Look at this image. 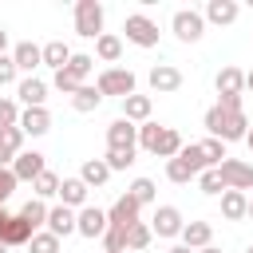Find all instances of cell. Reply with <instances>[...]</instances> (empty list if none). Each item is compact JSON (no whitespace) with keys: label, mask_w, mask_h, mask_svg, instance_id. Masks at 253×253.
<instances>
[{"label":"cell","mask_w":253,"mask_h":253,"mask_svg":"<svg viewBox=\"0 0 253 253\" xmlns=\"http://www.w3.org/2000/svg\"><path fill=\"white\" fill-rule=\"evenodd\" d=\"M202 123H206L210 138H217V142H237V138L249 134V119H245V111H221L217 103L206 111Z\"/></svg>","instance_id":"obj_1"},{"label":"cell","mask_w":253,"mask_h":253,"mask_svg":"<svg viewBox=\"0 0 253 253\" xmlns=\"http://www.w3.org/2000/svg\"><path fill=\"white\" fill-rule=\"evenodd\" d=\"M75 32L83 40L103 36V4L99 0H75Z\"/></svg>","instance_id":"obj_2"},{"label":"cell","mask_w":253,"mask_h":253,"mask_svg":"<svg viewBox=\"0 0 253 253\" xmlns=\"http://www.w3.org/2000/svg\"><path fill=\"white\" fill-rule=\"evenodd\" d=\"M95 87H99V95L126 99V95H134V71L130 67H103L99 79H95Z\"/></svg>","instance_id":"obj_3"},{"label":"cell","mask_w":253,"mask_h":253,"mask_svg":"<svg viewBox=\"0 0 253 253\" xmlns=\"http://www.w3.org/2000/svg\"><path fill=\"white\" fill-rule=\"evenodd\" d=\"M123 32H126V40H130L134 47H154V43H158V24H154L146 12H130V16L123 20Z\"/></svg>","instance_id":"obj_4"},{"label":"cell","mask_w":253,"mask_h":253,"mask_svg":"<svg viewBox=\"0 0 253 253\" xmlns=\"http://www.w3.org/2000/svg\"><path fill=\"white\" fill-rule=\"evenodd\" d=\"M170 28H174V36H178L182 43H198V40L206 36V20H202V12H194V8H178L174 20H170Z\"/></svg>","instance_id":"obj_5"},{"label":"cell","mask_w":253,"mask_h":253,"mask_svg":"<svg viewBox=\"0 0 253 253\" xmlns=\"http://www.w3.org/2000/svg\"><path fill=\"white\" fill-rule=\"evenodd\" d=\"M217 174H221V182H225V190H253V166L249 162H241V158H225L221 166H217Z\"/></svg>","instance_id":"obj_6"},{"label":"cell","mask_w":253,"mask_h":253,"mask_svg":"<svg viewBox=\"0 0 253 253\" xmlns=\"http://www.w3.org/2000/svg\"><path fill=\"white\" fill-rule=\"evenodd\" d=\"M146 83H150L154 95H174V91L182 87V71H178L174 63H154L150 75H146Z\"/></svg>","instance_id":"obj_7"},{"label":"cell","mask_w":253,"mask_h":253,"mask_svg":"<svg viewBox=\"0 0 253 253\" xmlns=\"http://www.w3.org/2000/svg\"><path fill=\"white\" fill-rule=\"evenodd\" d=\"M75 233L79 237H103L107 233V210H99V206L75 210Z\"/></svg>","instance_id":"obj_8"},{"label":"cell","mask_w":253,"mask_h":253,"mask_svg":"<svg viewBox=\"0 0 253 253\" xmlns=\"http://www.w3.org/2000/svg\"><path fill=\"white\" fill-rule=\"evenodd\" d=\"M182 210L178 206H158L154 210V221H150V233L154 237H182Z\"/></svg>","instance_id":"obj_9"},{"label":"cell","mask_w":253,"mask_h":253,"mask_svg":"<svg viewBox=\"0 0 253 253\" xmlns=\"http://www.w3.org/2000/svg\"><path fill=\"white\" fill-rule=\"evenodd\" d=\"M12 174H16V182H36L47 166H43V154L40 150H20L16 158H12V166H8Z\"/></svg>","instance_id":"obj_10"},{"label":"cell","mask_w":253,"mask_h":253,"mask_svg":"<svg viewBox=\"0 0 253 253\" xmlns=\"http://www.w3.org/2000/svg\"><path fill=\"white\" fill-rule=\"evenodd\" d=\"M138 210H142V206H138V202H134L130 194H119V198H115V206L107 210V225H119V229H130L134 221H142V217H138Z\"/></svg>","instance_id":"obj_11"},{"label":"cell","mask_w":253,"mask_h":253,"mask_svg":"<svg viewBox=\"0 0 253 253\" xmlns=\"http://www.w3.org/2000/svg\"><path fill=\"white\" fill-rule=\"evenodd\" d=\"M138 146V126L126 119H115L107 126V150H134Z\"/></svg>","instance_id":"obj_12"},{"label":"cell","mask_w":253,"mask_h":253,"mask_svg":"<svg viewBox=\"0 0 253 253\" xmlns=\"http://www.w3.org/2000/svg\"><path fill=\"white\" fill-rule=\"evenodd\" d=\"M20 130H24V138H28V134H32V138L47 134V130H51V111H47V107H24V111H20Z\"/></svg>","instance_id":"obj_13"},{"label":"cell","mask_w":253,"mask_h":253,"mask_svg":"<svg viewBox=\"0 0 253 253\" xmlns=\"http://www.w3.org/2000/svg\"><path fill=\"white\" fill-rule=\"evenodd\" d=\"M47 233L51 237H67V233H75V210H67V206H47Z\"/></svg>","instance_id":"obj_14"},{"label":"cell","mask_w":253,"mask_h":253,"mask_svg":"<svg viewBox=\"0 0 253 253\" xmlns=\"http://www.w3.org/2000/svg\"><path fill=\"white\" fill-rule=\"evenodd\" d=\"M16 99H20L24 107H43V103H47V83L36 79V75H28V79L16 83Z\"/></svg>","instance_id":"obj_15"},{"label":"cell","mask_w":253,"mask_h":253,"mask_svg":"<svg viewBox=\"0 0 253 253\" xmlns=\"http://www.w3.org/2000/svg\"><path fill=\"white\" fill-rule=\"evenodd\" d=\"M32 233H36V229H32L20 213H12V217L4 221V229H0V241H4L8 249H16V245H28V241H32Z\"/></svg>","instance_id":"obj_16"},{"label":"cell","mask_w":253,"mask_h":253,"mask_svg":"<svg viewBox=\"0 0 253 253\" xmlns=\"http://www.w3.org/2000/svg\"><path fill=\"white\" fill-rule=\"evenodd\" d=\"M150 111H154V99L150 95H126L123 99V119L126 123H150Z\"/></svg>","instance_id":"obj_17"},{"label":"cell","mask_w":253,"mask_h":253,"mask_svg":"<svg viewBox=\"0 0 253 253\" xmlns=\"http://www.w3.org/2000/svg\"><path fill=\"white\" fill-rule=\"evenodd\" d=\"M87 186L79 182V178H59V206H67V210H83L87 206Z\"/></svg>","instance_id":"obj_18"},{"label":"cell","mask_w":253,"mask_h":253,"mask_svg":"<svg viewBox=\"0 0 253 253\" xmlns=\"http://www.w3.org/2000/svg\"><path fill=\"white\" fill-rule=\"evenodd\" d=\"M210 241H213V225H210V221H186V225H182V245H186V249L198 253V249H206Z\"/></svg>","instance_id":"obj_19"},{"label":"cell","mask_w":253,"mask_h":253,"mask_svg":"<svg viewBox=\"0 0 253 253\" xmlns=\"http://www.w3.org/2000/svg\"><path fill=\"white\" fill-rule=\"evenodd\" d=\"M237 16H241V4L237 0H210L206 12H202V20H210V24H233Z\"/></svg>","instance_id":"obj_20"},{"label":"cell","mask_w":253,"mask_h":253,"mask_svg":"<svg viewBox=\"0 0 253 253\" xmlns=\"http://www.w3.org/2000/svg\"><path fill=\"white\" fill-rule=\"evenodd\" d=\"M213 87H217V99L221 95H241L245 91V71L241 67H221L217 79H213Z\"/></svg>","instance_id":"obj_21"},{"label":"cell","mask_w":253,"mask_h":253,"mask_svg":"<svg viewBox=\"0 0 253 253\" xmlns=\"http://www.w3.org/2000/svg\"><path fill=\"white\" fill-rule=\"evenodd\" d=\"M24 150V130L20 126H4L0 130V166H12V158Z\"/></svg>","instance_id":"obj_22"},{"label":"cell","mask_w":253,"mask_h":253,"mask_svg":"<svg viewBox=\"0 0 253 253\" xmlns=\"http://www.w3.org/2000/svg\"><path fill=\"white\" fill-rule=\"evenodd\" d=\"M12 63H16V71H36L43 59H40V47H36L32 40H20V43L12 47Z\"/></svg>","instance_id":"obj_23"},{"label":"cell","mask_w":253,"mask_h":253,"mask_svg":"<svg viewBox=\"0 0 253 253\" xmlns=\"http://www.w3.org/2000/svg\"><path fill=\"white\" fill-rule=\"evenodd\" d=\"M245 213H249V198L241 190H225L221 194V217L225 221H241Z\"/></svg>","instance_id":"obj_24"},{"label":"cell","mask_w":253,"mask_h":253,"mask_svg":"<svg viewBox=\"0 0 253 253\" xmlns=\"http://www.w3.org/2000/svg\"><path fill=\"white\" fill-rule=\"evenodd\" d=\"M40 59H43L47 67H55V71H63V67H67V59H71V47H67L63 40H47V43L40 47Z\"/></svg>","instance_id":"obj_25"},{"label":"cell","mask_w":253,"mask_h":253,"mask_svg":"<svg viewBox=\"0 0 253 253\" xmlns=\"http://www.w3.org/2000/svg\"><path fill=\"white\" fill-rule=\"evenodd\" d=\"M107 178H111V170H107V162H103V158H87V162H83V170H79V182H83L87 190H91V186L99 190Z\"/></svg>","instance_id":"obj_26"},{"label":"cell","mask_w":253,"mask_h":253,"mask_svg":"<svg viewBox=\"0 0 253 253\" xmlns=\"http://www.w3.org/2000/svg\"><path fill=\"white\" fill-rule=\"evenodd\" d=\"M99 103H103V95H99V87H91V83H83V87L71 95V107H75L79 115H91V111H99Z\"/></svg>","instance_id":"obj_27"},{"label":"cell","mask_w":253,"mask_h":253,"mask_svg":"<svg viewBox=\"0 0 253 253\" xmlns=\"http://www.w3.org/2000/svg\"><path fill=\"white\" fill-rule=\"evenodd\" d=\"M182 146H186V142H182V134H178L174 126H162V134H158V146H154V154L170 162V158H174V154H178Z\"/></svg>","instance_id":"obj_28"},{"label":"cell","mask_w":253,"mask_h":253,"mask_svg":"<svg viewBox=\"0 0 253 253\" xmlns=\"http://www.w3.org/2000/svg\"><path fill=\"white\" fill-rule=\"evenodd\" d=\"M95 55H99L103 63H115V59L123 55V40H119V36H111V32H103V36L95 40Z\"/></svg>","instance_id":"obj_29"},{"label":"cell","mask_w":253,"mask_h":253,"mask_svg":"<svg viewBox=\"0 0 253 253\" xmlns=\"http://www.w3.org/2000/svg\"><path fill=\"white\" fill-rule=\"evenodd\" d=\"M71 79H79V83H87V75L95 71V55H83V51H71V59H67V67H63Z\"/></svg>","instance_id":"obj_30"},{"label":"cell","mask_w":253,"mask_h":253,"mask_svg":"<svg viewBox=\"0 0 253 253\" xmlns=\"http://www.w3.org/2000/svg\"><path fill=\"white\" fill-rule=\"evenodd\" d=\"M150 241H154V233H150V225H146V221H134V225L126 229V249L146 253V249H150Z\"/></svg>","instance_id":"obj_31"},{"label":"cell","mask_w":253,"mask_h":253,"mask_svg":"<svg viewBox=\"0 0 253 253\" xmlns=\"http://www.w3.org/2000/svg\"><path fill=\"white\" fill-rule=\"evenodd\" d=\"M166 178H170V182H178V186H186L190 178H198V170H194V166H190L182 154H174V158L166 162Z\"/></svg>","instance_id":"obj_32"},{"label":"cell","mask_w":253,"mask_h":253,"mask_svg":"<svg viewBox=\"0 0 253 253\" xmlns=\"http://www.w3.org/2000/svg\"><path fill=\"white\" fill-rule=\"evenodd\" d=\"M198 190H202L206 198H221V194H225V182H221L217 166H210V170H202V174H198Z\"/></svg>","instance_id":"obj_33"},{"label":"cell","mask_w":253,"mask_h":253,"mask_svg":"<svg viewBox=\"0 0 253 253\" xmlns=\"http://www.w3.org/2000/svg\"><path fill=\"white\" fill-rule=\"evenodd\" d=\"M32 194L40 198V202H47V198H55L59 194V174H51V170H43L36 182H32Z\"/></svg>","instance_id":"obj_34"},{"label":"cell","mask_w":253,"mask_h":253,"mask_svg":"<svg viewBox=\"0 0 253 253\" xmlns=\"http://www.w3.org/2000/svg\"><path fill=\"white\" fill-rule=\"evenodd\" d=\"M20 217H24V221H28V225H32L36 233H40V225L47 221V206H43L40 198H32V202H24V210H20Z\"/></svg>","instance_id":"obj_35"},{"label":"cell","mask_w":253,"mask_h":253,"mask_svg":"<svg viewBox=\"0 0 253 253\" xmlns=\"http://www.w3.org/2000/svg\"><path fill=\"white\" fill-rule=\"evenodd\" d=\"M202 146V154H206V166H221L229 154H225V142H217V138H202L198 142Z\"/></svg>","instance_id":"obj_36"},{"label":"cell","mask_w":253,"mask_h":253,"mask_svg":"<svg viewBox=\"0 0 253 253\" xmlns=\"http://www.w3.org/2000/svg\"><path fill=\"white\" fill-rule=\"evenodd\" d=\"M154 190H158V186H154V182H150V178H134V182H130V190H126V194H130V198H134V202H138V206H150V202H154Z\"/></svg>","instance_id":"obj_37"},{"label":"cell","mask_w":253,"mask_h":253,"mask_svg":"<svg viewBox=\"0 0 253 253\" xmlns=\"http://www.w3.org/2000/svg\"><path fill=\"white\" fill-rule=\"evenodd\" d=\"M28 253H59V237H51L47 229H40V233H32Z\"/></svg>","instance_id":"obj_38"},{"label":"cell","mask_w":253,"mask_h":253,"mask_svg":"<svg viewBox=\"0 0 253 253\" xmlns=\"http://www.w3.org/2000/svg\"><path fill=\"white\" fill-rule=\"evenodd\" d=\"M103 249H107V253H126V229L107 225V233H103Z\"/></svg>","instance_id":"obj_39"},{"label":"cell","mask_w":253,"mask_h":253,"mask_svg":"<svg viewBox=\"0 0 253 253\" xmlns=\"http://www.w3.org/2000/svg\"><path fill=\"white\" fill-rule=\"evenodd\" d=\"M158 134H162V126H158V123H142V126H138V146L154 154V146H158Z\"/></svg>","instance_id":"obj_40"},{"label":"cell","mask_w":253,"mask_h":253,"mask_svg":"<svg viewBox=\"0 0 253 253\" xmlns=\"http://www.w3.org/2000/svg\"><path fill=\"white\" fill-rule=\"evenodd\" d=\"M103 162H107V170L115 174V170H126L130 162H134V150H107L103 154Z\"/></svg>","instance_id":"obj_41"},{"label":"cell","mask_w":253,"mask_h":253,"mask_svg":"<svg viewBox=\"0 0 253 253\" xmlns=\"http://www.w3.org/2000/svg\"><path fill=\"white\" fill-rule=\"evenodd\" d=\"M4 126H20V107L16 99H0V130Z\"/></svg>","instance_id":"obj_42"},{"label":"cell","mask_w":253,"mask_h":253,"mask_svg":"<svg viewBox=\"0 0 253 253\" xmlns=\"http://www.w3.org/2000/svg\"><path fill=\"white\" fill-rule=\"evenodd\" d=\"M51 83H55V91H59V95H75V91L83 87V83H79V79H71L67 71H55V79H51Z\"/></svg>","instance_id":"obj_43"},{"label":"cell","mask_w":253,"mask_h":253,"mask_svg":"<svg viewBox=\"0 0 253 253\" xmlns=\"http://www.w3.org/2000/svg\"><path fill=\"white\" fill-rule=\"evenodd\" d=\"M16 186H20V182H16V174H12L8 166H0V206L12 198V190H16Z\"/></svg>","instance_id":"obj_44"},{"label":"cell","mask_w":253,"mask_h":253,"mask_svg":"<svg viewBox=\"0 0 253 253\" xmlns=\"http://www.w3.org/2000/svg\"><path fill=\"white\" fill-rule=\"evenodd\" d=\"M16 63H12V55H0V87H8V83H16Z\"/></svg>","instance_id":"obj_45"},{"label":"cell","mask_w":253,"mask_h":253,"mask_svg":"<svg viewBox=\"0 0 253 253\" xmlns=\"http://www.w3.org/2000/svg\"><path fill=\"white\" fill-rule=\"evenodd\" d=\"M217 107H221V111H241V95H221Z\"/></svg>","instance_id":"obj_46"},{"label":"cell","mask_w":253,"mask_h":253,"mask_svg":"<svg viewBox=\"0 0 253 253\" xmlns=\"http://www.w3.org/2000/svg\"><path fill=\"white\" fill-rule=\"evenodd\" d=\"M0 55H8V32L0 28Z\"/></svg>","instance_id":"obj_47"},{"label":"cell","mask_w":253,"mask_h":253,"mask_svg":"<svg viewBox=\"0 0 253 253\" xmlns=\"http://www.w3.org/2000/svg\"><path fill=\"white\" fill-rule=\"evenodd\" d=\"M166 253H194V249H186V245H174V249H166Z\"/></svg>","instance_id":"obj_48"},{"label":"cell","mask_w":253,"mask_h":253,"mask_svg":"<svg viewBox=\"0 0 253 253\" xmlns=\"http://www.w3.org/2000/svg\"><path fill=\"white\" fill-rule=\"evenodd\" d=\"M245 87H249V91H253V71H245Z\"/></svg>","instance_id":"obj_49"},{"label":"cell","mask_w":253,"mask_h":253,"mask_svg":"<svg viewBox=\"0 0 253 253\" xmlns=\"http://www.w3.org/2000/svg\"><path fill=\"white\" fill-rule=\"evenodd\" d=\"M198 253H221V249H213V245H206V249H198Z\"/></svg>","instance_id":"obj_50"},{"label":"cell","mask_w":253,"mask_h":253,"mask_svg":"<svg viewBox=\"0 0 253 253\" xmlns=\"http://www.w3.org/2000/svg\"><path fill=\"white\" fill-rule=\"evenodd\" d=\"M245 142H249V150H253V126H249V134H245Z\"/></svg>","instance_id":"obj_51"},{"label":"cell","mask_w":253,"mask_h":253,"mask_svg":"<svg viewBox=\"0 0 253 253\" xmlns=\"http://www.w3.org/2000/svg\"><path fill=\"white\" fill-rule=\"evenodd\" d=\"M0 253H12V249H8V245H4V241H0Z\"/></svg>","instance_id":"obj_52"},{"label":"cell","mask_w":253,"mask_h":253,"mask_svg":"<svg viewBox=\"0 0 253 253\" xmlns=\"http://www.w3.org/2000/svg\"><path fill=\"white\" fill-rule=\"evenodd\" d=\"M245 217H253V202H249V213H245Z\"/></svg>","instance_id":"obj_53"},{"label":"cell","mask_w":253,"mask_h":253,"mask_svg":"<svg viewBox=\"0 0 253 253\" xmlns=\"http://www.w3.org/2000/svg\"><path fill=\"white\" fill-rule=\"evenodd\" d=\"M245 253H253V245H249V249H245Z\"/></svg>","instance_id":"obj_54"},{"label":"cell","mask_w":253,"mask_h":253,"mask_svg":"<svg viewBox=\"0 0 253 253\" xmlns=\"http://www.w3.org/2000/svg\"><path fill=\"white\" fill-rule=\"evenodd\" d=\"M103 253H107V249H103Z\"/></svg>","instance_id":"obj_55"}]
</instances>
